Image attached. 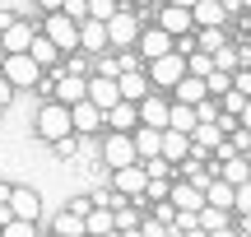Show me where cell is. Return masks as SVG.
Masks as SVG:
<instances>
[{
	"instance_id": "cell-1",
	"label": "cell",
	"mask_w": 251,
	"mask_h": 237,
	"mask_svg": "<svg viewBox=\"0 0 251 237\" xmlns=\"http://www.w3.org/2000/svg\"><path fill=\"white\" fill-rule=\"evenodd\" d=\"M102 28H107V47H112V51H130V47H135V37H140V14H135V9L130 5H121L117 9V14H112L107 19V24H102Z\"/></svg>"
},
{
	"instance_id": "cell-2",
	"label": "cell",
	"mask_w": 251,
	"mask_h": 237,
	"mask_svg": "<svg viewBox=\"0 0 251 237\" xmlns=\"http://www.w3.org/2000/svg\"><path fill=\"white\" fill-rule=\"evenodd\" d=\"M37 33H42V37H47V42H51L61 56L79 51V24H75V19H65V14H47Z\"/></svg>"
},
{
	"instance_id": "cell-3",
	"label": "cell",
	"mask_w": 251,
	"mask_h": 237,
	"mask_svg": "<svg viewBox=\"0 0 251 237\" xmlns=\"http://www.w3.org/2000/svg\"><path fill=\"white\" fill-rule=\"evenodd\" d=\"M0 74L9 79V89H37V84H42V70H37V61L28 51L5 56V61H0Z\"/></svg>"
},
{
	"instance_id": "cell-4",
	"label": "cell",
	"mask_w": 251,
	"mask_h": 237,
	"mask_svg": "<svg viewBox=\"0 0 251 237\" xmlns=\"http://www.w3.org/2000/svg\"><path fill=\"white\" fill-rule=\"evenodd\" d=\"M37 135H42L47 144H56V140L75 135V130H70V107H61V102H47V107H37Z\"/></svg>"
},
{
	"instance_id": "cell-5",
	"label": "cell",
	"mask_w": 251,
	"mask_h": 237,
	"mask_svg": "<svg viewBox=\"0 0 251 237\" xmlns=\"http://www.w3.org/2000/svg\"><path fill=\"white\" fill-rule=\"evenodd\" d=\"M181 74H186V61H181L177 51L158 56V61H144V79H149V89H172Z\"/></svg>"
},
{
	"instance_id": "cell-6",
	"label": "cell",
	"mask_w": 251,
	"mask_h": 237,
	"mask_svg": "<svg viewBox=\"0 0 251 237\" xmlns=\"http://www.w3.org/2000/svg\"><path fill=\"white\" fill-rule=\"evenodd\" d=\"M5 210L14 214V219H28V223H37V219H42V195H37L33 186H9V195H5Z\"/></svg>"
},
{
	"instance_id": "cell-7",
	"label": "cell",
	"mask_w": 251,
	"mask_h": 237,
	"mask_svg": "<svg viewBox=\"0 0 251 237\" xmlns=\"http://www.w3.org/2000/svg\"><path fill=\"white\" fill-rule=\"evenodd\" d=\"M102 163L117 172V167H130V163H140L135 158V144H130V135H121V130H112L107 135V144H102Z\"/></svg>"
},
{
	"instance_id": "cell-8",
	"label": "cell",
	"mask_w": 251,
	"mask_h": 237,
	"mask_svg": "<svg viewBox=\"0 0 251 237\" xmlns=\"http://www.w3.org/2000/svg\"><path fill=\"white\" fill-rule=\"evenodd\" d=\"M135 117H140V126H149V130H168V98L144 93V98L135 102Z\"/></svg>"
},
{
	"instance_id": "cell-9",
	"label": "cell",
	"mask_w": 251,
	"mask_h": 237,
	"mask_svg": "<svg viewBox=\"0 0 251 237\" xmlns=\"http://www.w3.org/2000/svg\"><path fill=\"white\" fill-rule=\"evenodd\" d=\"M135 51H140V61H158V56L172 51V37L163 33V28H140V37H135Z\"/></svg>"
},
{
	"instance_id": "cell-10",
	"label": "cell",
	"mask_w": 251,
	"mask_h": 237,
	"mask_svg": "<svg viewBox=\"0 0 251 237\" xmlns=\"http://www.w3.org/2000/svg\"><path fill=\"white\" fill-rule=\"evenodd\" d=\"M144 182H149V177H144V167H140V163L117 167V172H112V191H117V195H126V200L144 195Z\"/></svg>"
},
{
	"instance_id": "cell-11",
	"label": "cell",
	"mask_w": 251,
	"mask_h": 237,
	"mask_svg": "<svg viewBox=\"0 0 251 237\" xmlns=\"http://www.w3.org/2000/svg\"><path fill=\"white\" fill-rule=\"evenodd\" d=\"M168 200H172V210H177V214L205 210V191H196L191 182H172V186H168Z\"/></svg>"
},
{
	"instance_id": "cell-12",
	"label": "cell",
	"mask_w": 251,
	"mask_h": 237,
	"mask_svg": "<svg viewBox=\"0 0 251 237\" xmlns=\"http://www.w3.org/2000/svg\"><path fill=\"white\" fill-rule=\"evenodd\" d=\"M33 33H37V28L28 24V19H14V24H9L5 33H0V51H5V56H14V51H28Z\"/></svg>"
},
{
	"instance_id": "cell-13",
	"label": "cell",
	"mask_w": 251,
	"mask_h": 237,
	"mask_svg": "<svg viewBox=\"0 0 251 237\" xmlns=\"http://www.w3.org/2000/svg\"><path fill=\"white\" fill-rule=\"evenodd\" d=\"M70 130L75 135H98L102 130V112L93 107V102H75L70 107Z\"/></svg>"
},
{
	"instance_id": "cell-14",
	"label": "cell",
	"mask_w": 251,
	"mask_h": 237,
	"mask_svg": "<svg viewBox=\"0 0 251 237\" xmlns=\"http://www.w3.org/2000/svg\"><path fill=\"white\" fill-rule=\"evenodd\" d=\"M191 28H228V14L219 0H196L191 5Z\"/></svg>"
},
{
	"instance_id": "cell-15",
	"label": "cell",
	"mask_w": 251,
	"mask_h": 237,
	"mask_svg": "<svg viewBox=\"0 0 251 237\" xmlns=\"http://www.w3.org/2000/svg\"><path fill=\"white\" fill-rule=\"evenodd\" d=\"M51 102H61V107H75V102H84V74H56L51 79Z\"/></svg>"
},
{
	"instance_id": "cell-16",
	"label": "cell",
	"mask_w": 251,
	"mask_h": 237,
	"mask_svg": "<svg viewBox=\"0 0 251 237\" xmlns=\"http://www.w3.org/2000/svg\"><path fill=\"white\" fill-rule=\"evenodd\" d=\"M135 126H140V117H135V102H117V107L102 112V130H121V135H130Z\"/></svg>"
},
{
	"instance_id": "cell-17",
	"label": "cell",
	"mask_w": 251,
	"mask_h": 237,
	"mask_svg": "<svg viewBox=\"0 0 251 237\" xmlns=\"http://www.w3.org/2000/svg\"><path fill=\"white\" fill-rule=\"evenodd\" d=\"M172 98L181 102V107H196V102H205L209 93H205V79L200 74H181L177 84H172Z\"/></svg>"
},
{
	"instance_id": "cell-18",
	"label": "cell",
	"mask_w": 251,
	"mask_h": 237,
	"mask_svg": "<svg viewBox=\"0 0 251 237\" xmlns=\"http://www.w3.org/2000/svg\"><path fill=\"white\" fill-rule=\"evenodd\" d=\"M79 51H89V56L107 51V28H102L98 19H84V24H79Z\"/></svg>"
},
{
	"instance_id": "cell-19",
	"label": "cell",
	"mask_w": 251,
	"mask_h": 237,
	"mask_svg": "<svg viewBox=\"0 0 251 237\" xmlns=\"http://www.w3.org/2000/svg\"><path fill=\"white\" fill-rule=\"evenodd\" d=\"M186 154H191V140L181 135V130H163V135H158V158H168L172 167H177Z\"/></svg>"
},
{
	"instance_id": "cell-20",
	"label": "cell",
	"mask_w": 251,
	"mask_h": 237,
	"mask_svg": "<svg viewBox=\"0 0 251 237\" xmlns=\"http://www.w3.org/2000/svg\"><path fill=\"white\" fill-rule=\"evenodd\" d=\"M153 28H163L168 37H181V33H191V9L163 5V9H158V24H153Z\"/></svg>"
},
{
	"instance_id": "cell-21",
	"label": "cell",
	"mask_w": 251,
	"mask_h": 237,
	"mask_svg": "<svg viewBox=\"0 0 251 237\" xmlns=\"http://www.w3.org/2000/svg\"><path fill=\"white\" fill-rule=\"evenodd\" d=\"M117 93H121V102H140L144 93H153V89H149V79H144V70H126V74H117Z\"/></svg>"
},
{
	"instance_id": "cell-22",
	"label": "cell",
	"mask_w": 251,
	"mask_h": 237,
	"mask_svg": "<svg viewBox=\"0 0 251 237\" xmlns=\"http://www.w3.org/2000/svg\"><path fill=\"white\" fill-rule=\"evenodd\" d=\"M233 200H237V186L219 182V177L205 186V205H209V210H224V214H233Z\"/></svg>"
},
{
	"instance_id": "cell-23",
	"label": "cell",
	"mask_w": 251,
	"mask_h": 237,
	"mask_svg": "<svg viewBox=\"0 0 251 237\" xmlns=\"http://www.w3.org/2000/svg\"><path fill=\"white\" fill-rule=\"evenodd\" d=\"M158 135H163V130H149V126H135L130 130V144H135V158H140V163H144V158H158Z\"/></svg>"
},
{
	"instance_id": "cell-24",
	"label": "cell",
	"mask_w": 251,
	"mask_h": 237,
	"mask_svg": "<svg viewBox=\"0 0 251 237\" xmlns=\"http://www.w3.org/2000/svg\"><path fill=\"white\" fill-rule=\"evenodd\" d=\"M28 56H33V61H37V70H42V74H47V70H51V65H56V61H61V51H56V47H51V42H47V37H42V33H33V42H28Z\"/></svg>"
},
{
	"instance_id": "cell-25",
	"label": "cell",
	"mask_w": 251,
	"mask_h": 237,
	"mask_svg": "<svg viewBox=\"0 0 251 237\" xmlns=\"http://www.w3.org/2000/svg\"><path fill=\"white\" fill-rule=\"evenodd\" d=\"M102 233H112V210L93 205V210L84 214V237H102Z\"/></svg>"
},
{
	"instance_id": "cell-26",
	"label": "cell",
	"mask_w": 251,
	"mask_h": 237,
	"mask_svg": "<svg viewBox=\"0 0 251 237\" xmlns=\"http://www.w3.org/2000/svg\"><path fill=\"white\" fill-rule=\"evenodd\" d=\"M140 219H144V210H135L130 200L112 210V228H117V233H130V228H140Z\"/></svg>"
},
{
	"instance_id": "cell-27",
	"label": "cell",
	"mask_w": 251,
	"mask_h": 237,
	"mask_svg": "<svg viewBox=\"0 0 251 237\" xmlns=\"http://www.w3.org/2000/svg\"><path fill=\"white\" fill-rule=\"evenodd\" d=\"M196 33V51H219L228 42V28H191Z\"/></svg>"
},
{
	"instance_id": "cell-28",
	"label": "cell",
	"mask_w": 251,
	"mask_h": 237,
	"mask_svg": "<svg viewBox=\"0 0 251 237\" xmlns=\"http://www.w3.org/2000/svg\"><path fill=\"white\" fill-rule=\"evenodd\" d=\"M219 112H228V117H237V121L247 126V93H237V89L219 93Z\"/></svg>"
},
{
	"instance_id": "cell-29",
	"label": "cell",
	"mask_w": 251,
	"mask_h": 237,
	"mask_svg": "<svg viewBox=\"0 0 251 237\" xmlns=\"http://www.w3.org/2000/svg\"><path fill=\"white\" fill-rule=\"evenodd\" d=\"M51 233H61V237H84V219H75L70 210H61L51 219Z\"/></svg>"
},
{
	"instance_id": "cell-30",
	"label": "cell",
	"mask_w": 251,
	"mask_h": 237,
	"mask_svg": "<svg viewBox=\"0 0 251 237\" xmlns=\"http://www.w3.org/2000/svg\"><path fill=\"white\" fill-rule=\"evenodd\" d=\"M228 223H233V219H228L224 210H209V205H205V210H196V228H205V233H214V228H228Z\"/></svg>"
},
{
	"instance_id": "cell-31",
	"label": "cell",
	"mask_w": 251,
	"mask_h": 237,
	"mask_svg": "<svg viewBox=\"0 0 251 237\" xmlns=\"http://www.w3.org/2000/svg\"><path fill=\"white\" fill-rule=\"evenodd\" d=\"M0 237H37V223H28V219H5V223H0Z\"/></svg>"
},
{
	"instance_id": "cell-32",
	"label": "cell",
	"mask_w": 251,
	"mask_h": 237,
	"mask_svg": "<svg viewBox=\"0 0 251 237\" xmlns=\"http://www.w3.org/2000/svg\"><path fill=\"white\" fill-rule=\"evenodd\" d=\"M181 61H186V74H200V79H205V74L214 70V61H209V51H191V56H181Z\"/></svg>"
},
{
	"instance_id": "cell-33",
	"label": "cell",
	"mask_w": 251,
	"mask_h": 237,
	"mask_svg": "<svg viewBox=\"0 0 251 237\" xmlns=\"http://www.w3.org/2000/svg\"><path fill=\"white\" fill-rule=\"evenodd\" d=\"M144 177H149V182H153V177H163V182H172V163H168V158H144Z\"/></svg>"
},
{
	"instance_id": "cell-34",
	"label": "cell",
	"mask_w": 251,
	"mask_h": 237,
	"mask_svg": "<svg viewBox=\"0 0 251 237\" xmlns=\"http://www.w3.org/2000/svg\"><path fill=\"white\" fill-rule=\"evenodd\" d=\"M117 9H121V5H112V0H89V19H98V24H107Z\"/></svg>"
},
{
	"instance_id": "cell-35",
	"label": "cell",
	"mask_w": 251,
	"mask_h": 237,
	"mask_svg": "<svg viewBox=\"0 0 251 237\" xmlns=\"http://www.w3.org/2000/svg\"><path fill=\"white\" fill-rule=\"evenodd\" d=\"M149 219H158V223H168V228H172V219H177L172 200H153V205H149Z\"/></svg>"
},
{
	"instance_id": "cell-36",
	"label": "cell",
	"mask_w": 251,
	"mask_h": 237,
	"mask_svg": "<svg viewBox=\"0 0 251 237\" xmlns=\"http://www.w3.org/2000/svg\"><path fill=\"white\" fill-rule=\"evenodd\" d=\"M61 14H65V19H75V24H84V19H89V0H65Z\"/></svg>"
},
{
	"instance_id": "cell-37",
	"label": "cell",
	"mask_w": 251,
	"mask_h": 237,
	"mask_svg": "<svg viewBox=\"0 0 251 237\" xmlns=\"http://www.w3.org/2000/svg\"><path fill=\"white\" fill-rule=\"evenodd\" d=\"M140 237H172V233H168V223H158V219L144 214V219H140Z\"/></svg>"
},
{
	"instance_id": "cell-38",
	"label": "cell",
	"mask_w": 251,
	"mask_h": 237,
	"mask_svg": "<svg viewBox=\"0 0 251 237\" xmlns=\"http://www.w3.org/2000/svg\"><path fill=\"white\" fill-rule=\"evenodd\" d=\"M228 144H233L237 154H247V149H251V135H247V126H237L233 135H228Z\"/></svg>"
},
{
	"instance_id": "cell-39",
	"label": "cell",
	"mask_w": 251,
	"mask_h": 237,
	"mask_svg": "<svg viewBox=\"0 0 251 237\" xmlns=\"http://www.w3.org/2000/svg\"><path fill=\"white\" fill-rule=\"evenodd\" d=\"M65 210H70V214H75V219H84V214H89V210H93V200H89V195H75V200H70V205H65Z\"/></svg>"
},
{
	"instance_id": "cell-40",
	"label": "cell",
	"mask_w": 251,
	"mask_h": 237,
	"mask_svg": "<svg viewBox=\"0 0 251 237\" xmlns=\"http://www.w3.org/2000/svg\"><path fill=\"white\" fill-rule=\"evenodd\" d=\"M75 149H79V140H75V135H65V140H56V154H61V158H70Z\"/></svg>"
},
{
	"instance_id": "cell-41",
	"label": "cell",
	"mask_w": 251,
	"mask_h": 237,
	"mask_svg": "<svg viewBox=\"0 0 251 237\" xmlns=\"http://www.w3.org/2000/svg\"><path fill=\"white\" fill-rule=\"evenodd\" d=\"M9 102H14V89H9V79H5V74H0V112H5Z\"/></svg>"
},
{
	"instance_id": "cell-42",
	"label": "cell",
	"mask_w": 251,
	"mask_h": 237,
	"mask_svg": "<svg viewBox=\"0 0 251 237\" xmlns=\"http://www.w3.org/2000/svg\"><path fill=\"white\" fill-rule=\"evenodd\" d=\"M117 65H121V74H126V70H140V56H130V51H121V56H117Z\"/></svg>"
},
{
	"instance_id": "cell-43",
	"label": "cell",
	"mask_w": 251,
	"mask_h": 237,
	"mask_svg": "<svg viewBox=\"0 0 251 237\" xmlns=\"http://www.w3.org/2000/svg\"><path fill=\"white\" fill-rule=\"evenodd\" d=\"M205 237H242V233H237L233 223H228V228H214V233H205Z\"/></svg>"
},
{
	"instance_id": "cell-44",
	"label": "cell",
	"mask_w": 251,
	"mask_h": 237,
	"mask_svg": "<svg viewBox=\"0 0 251 237\" xmlns=\"http://www.w3.org/2000/svg\"><path fill=\"white\" fill-rule=\"evenodd\" d=\"M37 5H42L47 14H61V5H65V0H37Z\"/></svg>"
},
{
	"instance_id": "cell-45",
	"label": "cell",
	"mask_w": 251,
	"mask_h": 237,
	"mask_svg": "<svg viewBox=\"0 0 251 237\" xmlns=\"http://www.w3.org/2000/svg\"><path fill=\"white\" fill-rule=\"evenodd\" d=\"M14 19H19V14H14V9H0V33H5V28H9V24H14Z\"/></svg>"
},
{
	"instance_id": "cell-46",
	"label": "cell",
	"mask_w": 251,
	"mask_h": 237,
	"mask_svg": "<svg viewBox=\"0 0 251 237\" xmlns=\"http://www.w3.org/2000/svg\"><path fill=\"white\" fill-rule=\"evenodd\" d=\"M168 5H177V9H191V5H196V0H168Z\"/></svg>"
},
{
	"instance_id": "cell-47",
	"label": "cell",
	"mask_w": 251,
	"mask_h": 237,
	"mask_svg": "<svg viewBox=\"0 0 251 237\" xmlns=\"http://www.w3.org/2000/svg\"><path fill=\"white\" fill-rule=\"evenodd\" d=\"M126 5H140V9H144V5H153V0H126Z\"/></svg>"
},
{
	"instance_id": "cell-48",
	"label": "cell",
	"mask_w": 251,
	"mask_h": 237,
	"mask_svg": "<svg viewBox=\"0 0 251 237\" xmlns=\"http://www.w3.org/2000/svg\"><path fill=\"white\" fill-rule=\"evenodd\" d=\"M47 237H61V233H47Z\"/></svg>"
}]
</instances>
